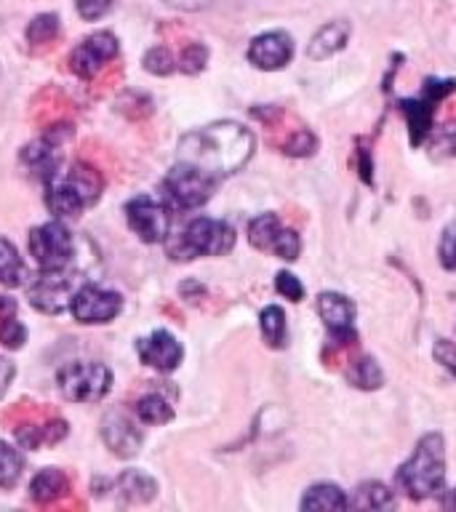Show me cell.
<instances>
[{"mask_svg": "<svg viewBox=\"0 0 456 512\" xmlns=\"http://www.w3.org/2000/svg\"><path fill=\"white\" fill-rule=\"evenodd\" d=\"M251 152H254V134L232 120L211 123L179 142V160L216 179L240 171L251 158Z\"/></svg>", "mask_w": 456, "mask_h": 512, "instance_id": "cell-1", "label": "cell"}, {"mask_svg": "<svg viewBox=\"0 0 456 512\" xmlns=\"http://www.w3.org/2000/svg\"><path fill=\"white\" fill-rule=\"evenodd\" d=\"M395 480L411 499H427V496H435L443 491L446 448H443V438L438 432H430L416 443L414 454L400 467Z\"/></svg>", "mask_w": 456, "mask_h": 512, "instance_id": "cell-2", "label": "cell"}, {"mask_svg": "<svg viewBox=\"0 0 456 512\" xmlns=\"http://www.w3.org/2000/svg\"><path fill=\"white\" fill-rule=\"evenodd\" d=\"M46 184V206L54 216H75L91 206L102 192V176L86 163H75L70 171H59L43 179Z\"/></svg>", "mask_w": 456, "mask_h": 512, "instance_id": "cell-3", "label": "cell"}, {"mask_svg": "<svg viewBox=\"0 0 456 512\" xmlns=\"http://www.w3.org/2000/svg\"><path fill=\"white\" fill-rule=\"evenodd\" d=\"M235 246V232L230 224L216 222V219H206L200 216L195 222L187 224V230L182 232L179 243L171 246V256L174 259H192V256H222Z\"/></svg>", "mask_w": 456, "mask_h": 512, "instance_id": "cell-4", "label": "cell"}, {"mask_svg": "<svg viewBox=\"0 0 456 512\" xmlns=\"http://www.w3.org/2000/svg\"><path fill=\"white\" fill-rule=\"evenodd\" d=\"M112 387V371L104 363H70L59 371V390L72 403H96Z\"/></svg>", "mask_w": 456, "mask_h": 512, "instance_id": "cell-5", "label": "cell"}, {"mask_svg": "<svg viewBox=\"0 0 456 512\" xmlns=\"http://www.w3.org/2000/svg\"><path fill=\"white\" fill-rule=\"evenodd\" d=\"M30 251L43 272L67 270L75 256V240L59 222L40 224L30 232Z\"/></svg>", "mask_w": 456, "mask_h": 512, "instance_id": "cell-6", "label": "cell"}, {"mask_svg": "<svg viewBox=\"0 0 456 512\" xmlns=\"http://www.w3.org/2000/svg\"><path fill=\"white\" fill-rule=\"evenodd\" d=\"M216 182H219L216 176L206 174V171H200V168L179 160V163L168 171L166 182H163V190H166V198L171 200L176 208H198L211 198Z\"/></svg>", "mask_w": 456, "mask_h": 512, "instance_id": "cell-7", "label": "cell"}, {"mask_svg": "<svg viewBox=\"0 0 456 512\" xmlns=\"http://www.w3.org/2000/svg\"><path fill=\"white\" fill-rule=\"evenodd\" d=\"M70 310L75 320L96 326V323H110L123 310V299L115 291H104L99 286H80L72 294Z\"/></svg>", "mask_w": 456, "mask_h": 512, "instance_id": "cell-8", "label": "cell"}, {"mask_svg": "<svg viewBox=\"0 0 456 512\" xmlns=\"http://www.w3.org/2000/svg\"><path fill=\"white\" fill-rule=\"evenodd\" d=\"M126 219L131 224V230L144 240V243H160L166 240L168 227H171V216L163 203L155 198L139 195V198L128 200Z\"/></svg>", "mask_w": 456, "mask_h": 512, "instance_id": "cell-9", "label": "cell"}, {"mask_svg": "<svg viewBox=\"0 0 456 512\" xmlns=\"http://www.w3.org/2000/svg\"><path fill=\"white\" fill-rule=\"evenodd\" d=\"M115 56H118V38L112 32H94L72 51L70 67L78 78H94Z\"/></svg>", "mask_w": 456, "mask_h": 512, "instance_id": "cell-10", "label": "cell"}, {"mask_svg": "<svg viewBox=\"0 0 456 512\" xmlns=\"http://www.w3.org/2000/svg\"><path fill=\"white\" fill-rule=\"evenodd\" d=\"M72 294L75 288L70 286V278H64V270L43 272L38 283L30 288V304L46 315H59L70 307Z\"/></svg>", "mask_w": 456, "mask_h": 512, "instance_id": "cell-11", "label": "cell"}, {"mask_svg": "<svg viewBox=\"0 0 456 512\" xmlns=\"http://www.w3.org/2000/svg\"><path fill=\"white\" fill-rule=\"evenodd\" d=\"M320 318L326 320L328 331L334 336V344H352L355 342V331H352V320H355V304L342 294H320L318 299Z\"/></svg>", "mask_w": 456, "mask_h": 512, "instance_id": "cell-12", "label": "cell"}, {"mask_svg": "<svg viewBox=\"0 0 456 512\" xmlns=\"http://www.w3.org/2000/svg\"><path fill=\"white\" fill-rule=\"evenodd\" d=\"M294 56V43L286 32H267L251 43L248 48V62L259 70H280L286 67Z\"/></svg>", "mask_w": 456, "mask_h": 512, "instance_id": "cell-13", "label": "cell"}, {"mask_svg": "<svg viewBox=\"0 0 456 512\" xmlns=\"http://www.w3.org/2000/svg\"><path fill=\"white\" fill-rule=\"evenodd\" d=\"M454 88V83H427V91H424L422 99H416V102H403V110L408 112V123H411V142H422L424 134H427L432 126L435 104H438L448 91H454Z\"/></svg>", "mask_w": 456, "mask_h": 512, "instance_id": "cell-14", "label": "cell"}, {"mask_svg": "<svg viewBox=\"0 0 456 512\" xmlns=\"http://www.w3.org/2000/svg\"><path fill=\"white\" fill-rule=\"evenodd\" d=\"M102 438L104 443L110 446L112 454L123 456V459L134 456L136 451H139V446H142V432L128 422V416L118 414V411H112V414L104 416Z\"/></svg>", "mask_w": 456, "mask_h": 512, "instance_id": "cell-15", "label": "cell"}, {"mask_svg": "<svg viewBox=\"0 0 456 512\" xmlns=\"http://www.w3.org/2000/svg\"><path fill=\"white\" fill-rule=\"evenodd\" d=\"M139 355L147 366L158 371H174L182 363V344L176 342L168 331H155L152 336L139 342Z\"/></svg>", "mask_w": 456, "mask_h": 512, "instance_id": "cell-16", "label": "cell"}, {"mask_svg": "<svg viewBox=\"0 0 456 512\" xmlns=\"http://www.w3.org/2000/svg\"><path fill=\"white\" fill-rule=\"evenodd\" d=\"M350 32V22H331L326 24V27H320V30L315 32V38L310 40V46H307V56L315 59V62L328 59V56L336 54V51H342L347 38H350Z\"/></svg>", "mask_w": 456, "mask_h": 512, "instance_id": "cell-17", "label": "cell"}, {"mask_svg": "<svg viewBox=\"0 0 456 512\" xmlns=\"http://www.w3.org/2000/svg\"><path fill=\"white\" fill-rule=\"evenodd\" d=\"M347 507H350V499L331 483L312 486L302 499V510H347Z\"/></svg>", "mask_w": 456, "mask_h": 512, "instance_id": "cell-18", "label": "cell"}, {"mask_svg": "<svg viewBox=\"0 0 456 512\" xmlns=\"http://www.w3.org/2000/svg\"><path fill=\"white\" fill-rule=\"evenodd\" d=\"M30 278V272L24 267L22 256L14 248V243H8L6 238H0V283L3 286H22L24 280Z\"/></svg>", "mask_w": 456, "mask_h": 512, "instance_id": "cell-19", "label": "cell"}, {"mask_svg": "<svg viewBox=\"0 0 456 512\" xmlns=\"http://www.w3.org/2000/svg\"><path fill=\"white\" fill-rule=\"evenodd\" d=\"M67 491V478L62 475V470H54V467H48V470H40L30 483V494L35 502H54L59 496Z\"/></svg>", "mask_w": 456, "mask_h": 512, "instance_id": "cell-20", "label": "cell"}, {"mask_svg": "<svg viewBox=\"0 0 456 512\" xmlns=\"http://www.w3.org/2000/svg\"><path fill=\"white\" fill-rule=\"evenodd\" d=\"M120 491H123V499L128 502H150L158 486L150 475H144L139 470H128L123 478H120Z\"/></svg>", "mask_w": 456, "mask_h": 512, "instance_id": "cell-21", "label": "cell"}, {"mask_svg": "<svg viewBox=\"0 0 456 512\" xmlns=\"http://www.w3.org/2000/svg\"><path fill=\"white\" fill-rule=\"evenodd\" d=\"M283 230L278 222V216L275 214H262L256 216L251 227H248V240H251V246L259 248V251H272V243L278 238V232Z\"/></svg>", "mask_w": 456, "mask_h": 512, "instance_id": "cell-22", "label": "cell"}, {"mask_svg": "<svg viewBox=\"0 0 456 512\" xmlns=\"http://www.w3.org/2000/svg\"><path fill=\"white\" fill-rule=\"evenodd\" d=\"M352 504L360 510H387V507H392V491L382 483H363Z\"/></svg>", "mask_w": 456, "mask_h": 512, "instance_id": "cell-23", "label": "cell"}, {"mask_svg": "<svg viewBox=\"0 0 456 512\" xmlns=\"http://www.w3.org/2000/svg\"><path fill=\"white\" fill-rule=\"evenodd\" d=\"M22 467L24 462L19 451L0 440V488H14L22 478Z\"/></svg>", "mask_w": 456, "mask_h": 512, "instance_id": "cell-24", "label": "cell"}, {"mask_svg": "<svg viewBox=\"0 0 456 512\" xmlns=\"http://www.w3.org/2000/svg\"><path fill=\"white\" fill-rule=\"evenodd\" d=\"M136 414L144 424H166L174 419V408L168 406L160 395H144L136 406Z\"/></svg>", "mask_w": 456, "mask_h": 512, "instance_id": "cell-25", "label": "cell"}, {"mask_svg": "<svg viewBox=\"0 0 456 512\" xmlns=\"http://www.w3.org/2000/svg\"><path fill=\"white\" fill-rule=\"evenodd\" d=\"M262 334L270 347H283L286 344V315L280 307H267L262 312Z\"/></svg>", "mask_w": 456, "mask_h": 512, "instance_id": "cell-26", "label": "cell"}, {"mask_svg": "<svg viewBox=\"0 0 456 512\" xmlns=\"http://www.w3.org/2000/svg\"><path fill=\"white\" fill-rule=\"evenodd\" d=\"M59 35V16L56 14H40L35 16L27 27V40L32 46H40V43H51V40Z\"/></svg>", "mask_w": 456, "mask_h": 512, "instance_id": "cell-27", "label": "cell"}, {"mask_svg": "<svg viewBox=\"0 0 456 512\" xmlns=\"http://www.w3.org/2000/svg\"><path fill=\"white\" fill-rule=\"evenodd\" d=\"M350 379L358 384V387H363V390H376V387L382 384V371H379V366H376V360L363 358L355 363Z\"/></svg>", "mask_w": 456, "mask_h": 512, "instance_id": "cell-28", "label": "cell"}, {"mask_svg": "<svg viewBox=\"0 0 456 512\" xmlns=\"http://www.w3.org/2000/svg\"><path fill=\"white\" fill-rule=\"evenodd\" d=\"M0 342L11 347V350H19L27 342V328L16 320V315H8V318L0 320Z\"/></svg>", "mask_w": 456, "mask_h": 512, "instance_id": "cell-29", "label": "cell"}, {"mask_svg": "<svg viewBox=\"0 0 456 512\" xmlns=\"http://www.w3.org/2000/svg\"><path fill=\"white\" fill-rule=\"evenodd\" d=\"M144 67L152 75H168V72H174V56L166 46H155L144 54Z\"/></svg>", "mask_w": 456, "mask_h": 512, "instance_id": "cell-30", "label": "cell"}, {"mask_svg": "<svg viewBox=\"0 0 456 512\" xmlns=\"http://www.w3.org/2000/svg\"><path fill=\"white\" fill-rule=\"evenodd\" d=\"M272 251L280 256V259H286V262H294L299 251H302V243H299V235L294 230H280L275 243H272Z\"/></svg>", "mask_w": 456, "mask_h": 512, "instance_id": "cell-31", "label": "cell"}, {"mask_svg": "<svg viewBox=\"0 0 456 512\" xmlns=\"http://www.w3.org/2000/svg\"><path fill=\"white\" fill-rule=\"evenodd\" d=\"M206 59H208V51L206 46H200V43H190V46L182 51V59H179V67L182 72H200L206 67Z\"/></svg>", "mask_w": 456, "mask_h": 512, "instance_id": "cell-32", "label": "cell"}, {"mask_svg": "<svg viewBox=\"0 0 456 512\" xmlns=\"http://www.w3.org/2000/svg\"><path fill=\"white\" fill-rule=\"evenodd\" d=\"M440 262L446 270L456 272V222H451L443 230V238H440Z\"/></svg>", "mask_w": 456, "mask_h": 512, "instance_id": "cell-33", "label": "cell"}, {"mask_svg": "<svg viewBox=\"0 0 456 512\" xmlns=\"http://www.w3.org/2000/svg\"><path fill=\"white\" fill-rule=\"evenodd\" d=\"M112 6H115V0H78V14L86 22H96L104 14H110Z\"/></svg>", "mask_w": 456, "mask_h": 512, "instance_id": "cell-34", "label": "cell"}, {"mask_svg": "<svg viewBox=\"0 0 456 512\" xmlns=\"http://www.w3.org/2000/svg\"><path fill=\"white\" fill-rule=\"evenodd\" d=\"M275 286H278V291L286 299H291V302H302V296H304V288L302 283L291 275V272H280L278 280H275Z\"/></svg>", "mask_w": 456, "mask_h": 512, "instance_id": "cell-35", "label": "cell"}, {"mask_svg": "<svg viewBox=\"0 0 456 512\" xmlns=\"http://www.w3.org/2000/svg\"><path fill=\"white\" fill-rule=\"evenodd\" d=\"M435 358H438L443 366L451 368V371L456 374V347L448 342V339H440L438 347H435Z\"/></svg>", "mask_w": 456, "mask_h": 512, "instance_id": "cell-36", "label": "cell"}, {"mask_svg": "<svg viewBox=\"0 0 456 512\" xmlns=\"http://www.w3.org/2000/svg\"><path fill=\"white\" fill-rule=\"evenodd\" d=\"M14 374H16L14 363L0 355V398L8 392V384H11V379H14Z\"/></svg>", "mask_w": 456, "mask_h": 512, "instance_id": "cell-37", "label": "cell"}, {"mask_svg": "<svg viewBox=\"0 0 456 512\" xmlns=\"http://www.w3.org/2000/svg\"><path fill=\"white\" fill-rule=\"evenodd\" d=\"M168 6L182 8V11H200V8H206L211 0H163Z\"/></svg>", "mask_w": 456, "mask_h": 512, "instance_id": "cell-38", "label": "cell"}, {"mask_svg": "<svg viewBox=\"0 0 456 512\" xmlns=\"http://www.w3.org/2000/svg\"><path fill=\"white\" fill-rule=\"evenodd\" d=\"M443 507H446V510H456V488L443 496Z\"/></svg>", "mask_w": 456, "mask_h": 512, "instance_id": "cell-39", "label": "cell"}]
</instances>
